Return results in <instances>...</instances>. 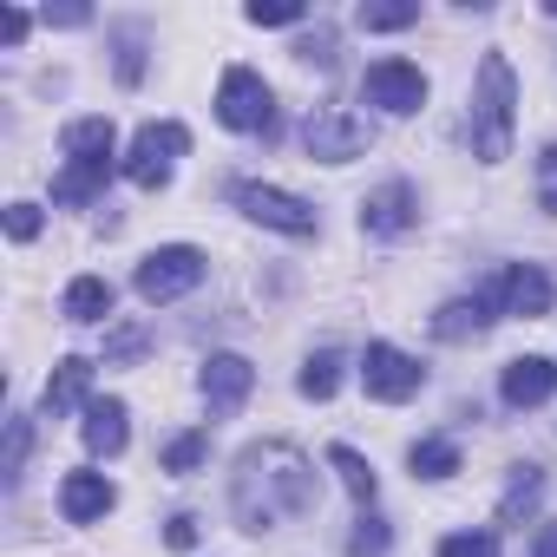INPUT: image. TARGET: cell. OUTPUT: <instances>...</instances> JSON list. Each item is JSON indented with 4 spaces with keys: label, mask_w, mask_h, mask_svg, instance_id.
I'll list each match as a JSON object with an SVG mask.
<instances>
[{
    "label": "cell",
    "mask_w": 557,
    "mask_h": 557,
    "mask_svg": "<svg viewBox=\"0 0 557 557\" xmlns=\"http://www.w3.org/2000/svg\"><path fill=\"white\" fill-rule=\"evenodd\" d=\"M315 498H322V472H315V459L302 446H289V440L243 446L236 479H230V505H236L243 531H269V524L309 518Z\"/></svg>",
    "instance_id": "cell-1"
},
{
    "label": "cell",
    "mask_w": 557,
    "mask_h": 557,
    "mask_svg": "<svg viewBox=\"0 0 557 557\" xmlns=\"http://www.w3.org/2000/svg\"><path fill=\"white\" fill-rule=\"evenodd\" d=\"M27 27H34V21H27L21 8H8V14H0V40H8V47H21V40H27Z\"/></svg>",
    "instance_id": "cell-36"
},
{
    "label": "cell",
    "mask_w": 557,
    "mask_h": 557,
    "mask_svg": "<svg viewBox=\"0 0 557 557\" xmlns=\"http://www.w3.org/2000/svg\"><path fill=\"white\" fill-rule=\"evenodd\" d=\"M440 557H498V537L492 531H453V537H440Z\"/></svg>",
    "instance_id": "cell-30"
},
{
    "label": "cell",
    "mask_w": 557,
    "mask_h": 557,
    "mask_svg": "<svg viewBox=\"0 0 557 557\" xmlns=\"http://www.w3.org/2000/svg\"><path fill=\"white\" fill-rule=\"evenodd\" d=\"M47 21H53V27H86L92 14H86V8H47Z\"/></svg>",
    "instance_id": "cell-38"
},
{
    "label": "cell",
    "mask_w": 557,
    "mask_h": 557,
    "mask_svg": "<svg viewBox=\"0 0 557 557\" xmlns=\"http://www.w3.org/2000/svg\"><path fill=\"white\" fill-rule=\"evenodd\" d=\"M203 459H210V433H203V426H190V433L164 440V472H197Z\"/></svg>",
    "instance_id": "cell-26"
},
{
    "label": "cell",
    "mask_w": 557,
    "mask_h": 557,
    "mask_svg": "<svg viewBox=\"0 0 557 557\" xmlns=\"http://www.w3.org/2000/svg\"><path fill=\"white\" fill-rule=\"evenodd\" d=\"M296 387H302V400H335V387H342V355H335V348L309 355L302 374H296Z\"/></svg>",
    "instance_id": "cell-21"
},
{
    "label": "cell",
    "mask_w": 557,
    "mask_h": 557,
    "mask_svg": "<svg viewBox=\"0 0 557 557\" xmlns=\"http://www.w3.org/2000/svg\"><path fill=\"white\" fill-rule=\"evenodd\" d=\"M190 151V132L177 125V119H164V125H145L138 138H132V151L119 158V171L138 184V190H164L171 184V158H184Z\"/></svg>",
    "instance_id": "cell-3"
},
{
    "label": "cell",
    "mask_w": 557,
    "mask_h": 557,
    "mask_svg": "<svg viewBox=\"0 0 557 557\" xmlns=\"http://www.w3.org/2000/svg\"><path fill=\"white\" fill-rule=\"evenodd\" d=\"M537 498H544V472H537V466H518L511 492L498 498V518H505V524H518V518H524V511H531Z\"/></svg>",
    "instance_id": "cell-24"
},
{
    "label": "cell",
    "mask_w": 557,
    "mask_h": 557,
    "mask_svg": "<svg viewBox=\"0 0 557 557\" xmlns=\"http://www.w3.org/2000/svg\"><path fill=\"white\" fill-rule=\"evenodd\" d=\"M8 236L14 243H34L40 236V203H8Z\"/></svg>",
    "instance_id": "cell-33"
},
{
    "label": "cell",
    "mask_w": 557,
    "mask_h": 557,
    "mask_svg": "<svg viewBox=\"0 0 557 557\" xmlns=\"http://www.w3.org/2000/svg\"><path fill=\"white\" fill-rule=\"evenodd\" d=\"M216 119H223L230 132H275V99H269L262 73L230 66V73L216 79Z\"/></svg>",
    "instance_id": "cell-5"
},
{
    "label": "cell",
    "mask_w": 557,
    "mask_h": 557,
    "mask_svg": "<svg viewBox=\"0 0 557 557\" xmlns=\"http://www.w3.org/2000/svg\"><path fill=\"white\" fill-rule=\"evenodd\" d=\"M230 197H236V203H243V216H256L262 230H283V236H315V203H302V197H289V190H275V184L243 177V184H230Z\"/></svg>",
    "instance_id": "cell-6"
},
{
    "label": "cell",
    "mask_w": 557,
    "mask_h": 557,
    "mask_svg": "<svg viewBox=\"0 0 557 557\" xmlns=\"http://www.w3.org/2000/svg\"><path fill=\"white\" fill-rule=\"evenodd\" d=\"M361 381H368V394L374 400H413L420 394V381H426V368L413 361V355H400L394 342H368V355H361Z\"/></svg>",
    "instance_id": "cell-9"
},
{
    "label": "cell",
    "mask_w": 557,
    "mask_h": 557,
    "mask_svg": "<svg viewBox=\"0 0 557 557\" xmlns=\"http://www.w3.org/2000/svg\"><path fill=\"white\" fill-rule=\"evenodd\" d=\"M60 315L79 322V329H86V322H106V315H112V283H106V275H73Z\"/></svg>",
    "instance_id": "cell-19"
},
{
    "label": "cell",
    "mask_w": 557,
    "mask_h": 557,
    "mask_svg": "<svg viewBox=\"0 0 557 557\" xmlns=\"http://www.w3.org/2000/svg\"><path fill=\"white\" fill-rule=\"evenodd\" d=\"M531 557H557V524H544V531H537V544H531Z\"/></svg>",
    "instance_id": "cell-39"
},
{
    "label": "cell",
    "mask_w": 557,
    "mask_h": 557,
    "mask_svg": "<svg viewBox=\"0 0 557 557\" xmlns=\"http://www.w3.org/2000/svg\"><path fill=\"white\" fill-rule=\"evenodd\" d=\"M492 315H498V275H492L479 296L446 302V309L433 315V335H440V342H472V335H485V329H492Z\"/></svg>",
    "instance_id": "cell-13"
},
{
    "label": "cell",
    "mask_w": 557,
    "mask_h": 557,
    "mask_svg": "<svg viewBox=\"0 0 557 557\" xmlns=\"http://www.w3.org/2000/svg\"><path fill=\"white\" fill-rule=\"evenodd\" d=\"M329 466H335V479L361 498V505H374V492H381V479H374V466L355 453V446H329Z\"/></svg>",
    "instance_id": "cell-22"
},
{
    "label": "cell",
    "mask_w": 557,
    "mask_h": 557,
    "mask_svg": "<svg viewBox=\"0 0 557 557\" xmlns=\"http://www.w3.org/2000/svg\"><path fill=\"white\" fill-rule=\"evenodd\" d=\"M296 53H302V60H322V66H329V60H335V40H329V34H309V40H302Z\"/></svg>",
    "instance_id": "cell-37"
},
{
    "label": "cell",
    "mask_w": 557,
    "mask_h": 557,
    "mask_svg": "<svg viewBox=\"0 0 557 557\" xmlns=\"http://www.w3.org/2000/svg\"><path fill=\"white\" fill-rule=\"evenodd\" d=\"M413 216H420V197H413V184H400V177L361 197V230H368V236H400V230H413Z\"/></svg>",
    "instance_id": "cell-12"
},
{
    "label": "cell",
    "mask_w": 557,
    "mask_h": 557,
    "mask_svg": "<svg viewBox=\"0 0 557 557\" xmlns=\"http://www.w3.org/2000/svg\"><path fill=\"white\" fill-rule=\"evenodd\" d=\"M132 413H125V400H86V420H79V440H86V453L92 459H119L125 453V440H132V426H125Z\"/></svg>",
    "instance_id": "cell-15"
},
{
    "label": "cell",
    "mask_w": 557,
    "mask_h": 557,
    "mask_svg": "<svg viewBox=\"0 0 557 557\" xmlns=\"http://www.w3.org/2000/svg\"><path fill=\"white\" fill-rule=\"evenodd\" d=\"M86 387H92V361H86V355H66V361L47 374V394H40V407L60 420V413H73V407L86 400Z\"/></svg>",
    "instance_id": "cell-18"
},
{
    "label": "cell",
    "mask_w": 557,
    "mask_h": 557,
    "mask_svg": "<svg viewBox=\"0 0 557 557\" xmlns=\"http://www.w3.org/2000/svg\"><path fill=\"white\" fill-rule=\"evenodd\" d=\"M550 302H557V289H550V275H544L537 262H511V269L498 275V309H505V315L537 322V315H550Z\"/></svg>",
    "instance_id": "cell-11"
},
{
    "label": "cell",
    "mask_w": 557,
    "mask_h": 557,
    "mask_svg": "<svg viewBox=\"0 0 557 557\" xmlns=\"http://www.w3.org/2000/svg\"><path fill=\"white\" fill-rule=\"evenodd\" d=\"M407 466H413L420 479H453V472H459V446H453V440H440V433H433V440H413Z\"/></svg>",
    "instance_id": "cell-23"
},
{
    "label": "cell",
    "mask_w": 557,
    "mask_h": 557,
    "mask_svg": "<svg viewBox=\"0 0 557 557\" xmlns=\"http://www.w3.org/2000/svg\"><path fill=\"white\" fill-rule=\"evenodd\" d=\"M112 505H119V492H112L106 472H66V479H60V511H66V524H92V518H106Z\"/></svg>",
    "instance_id": "cell-16"
},
{
    "label": "cell",
    "mask_w": 557,
    "mask_h": 557,
    "mask_svg": "<svg viewBox=\"0 0 557 557\" xmlns=\"http://www.w3.org/2000/svg\"><path fill=\"white\" fill-rule=\"evenodd\" d=\"M145 342H151V335H145L138 322H125V329H112V335H106V361H138V355H145Z\"/></svg>",
    "instance_id": "cell-31"
},
{
    "label": "cell",
    "mask_w": 557,
    "mask_h": 557,
    "mask_svg": "<svg viewBox=\"0 0 557 557\" xmlns=\"http://www.w3.org/2000/svg\"><path fill=\"white\" fill-rule=\"evenodd\" d=\"M394 544V531H387V518H374V511H361L355 518V537H348V557H381Z\"/></svg>",
    "instance_id": "cell-28"
},
{
    "label": "cell",
    "mask_w": 557,
    "mask_h": 557,
    "mask_svg": "<svg viewBox=\"0 0 557 557\" xmlns=\"http://www.w3.org/2000/svg\"><path fill=\"white\" fill-rule=\"evenodd\" d=\"M197 387H203L210 413H216V420H230V413L249 400V387H256V368H249L243 355H210V361H203V374H197Z\"/></svg>",
    "instance_id": "cell-10"
},
{
    "label": "cell",
    "mask_w": 557,
    "mask_h": 557,
    "mask_svg": "<svg viewBox=\"0 0 557 557\" xmlns=\"http://www.w3.org/2000/svg\"><path fill=\"white\" fill-rule=\"evenodd\" d=\"M60 145H66L73 164H112L119 132H112V119H73V125L60 132Z\"/></svg>",
    "instance_id": "cell-17"
},
{
    "label": "cell",
    "mask_w": 557,
    "mask_h": 557,
    "mask_svg": "<svg viewBox=\"0 0 557 557\" xmlns=\"http://www.w3.org/2000/svg\"><path fill=\"white\" fill-rule=\"evenodd\" d=\"M537 210H550V216H557V145H544V151H537Z\"/></svg>",
    "instance_id": "cell-32"
},
{
    "label": "cell",
    "mask_w": 557,
    "mask_h": 557,
    "mask_svg": "<svg viewBox=\"0 0 557 557\" xmlns=\"http://www.w3.org/2000/svg\"><path fill=\"white\" fill-rule=\"evenodd\" d=\"M164 544H171V550H190V544H197V518H190V511H177V518L164 524Z\"/></svg>",
    "instance_id": "cell-34"
},
{
    "label": "cell",
    "mask_w": 557,
    "mask_h": 557,
    "mask_svg": "<svg viewBox=\"0 0 557 557\" xmlns=\"http://www.w3.org/2000/svg\"><path fill=\"white\" fill-rule=\"evenodd\" d=\"M27 453H34V420H27V413H14V420H8V485L21 479Z\"/></svg>",
    "instance_id": "cell-29"
},
{
    "label": "cell",
    "mask_w": 557,
    "mask_h": 557,
    "mask_svg": "<svg viewBox=\"0 0 557 557\" xmlns=\"http://www.w3.org/2000/svg\"><path fill=\"white\" fill-rule=\"evenodd\" d=\"M249 27H302L309 21V8H302V0H249Z\"/></svg>",
    "instance_id": "cell-27"
},
{
    "label": "cell",
    "mask_w": 557,
    "mask_h": 557,
    "mask_svg": "<svg viewBox=\"0 0 557 557\" xmlns=\"http://www.w3.org/2000/svg\"><path fill=\"white\" fill-rule=\"evenodd\" d=\"M106 177H112V164H66L53 177V203H92L106 190Z\"/></svg>",
    "instance_id": "cell-20"
},
{
    "label": "cell",
    "mask_w": 557,
    "mask_h": 557,
    "mask_svg": "<svg viewBox=\"0 0 557 557\" xmlns=\"http://www.w3.org/2000/svg\"><path fill=\"white\" fill-rule=\"evenodd\" d=\"M197 283H203V249H190V243H164L138 262V296L145 302H177Z\"/></svg>",
    "instance_id": "cell-4"
},
{
    "label": "cell",
    "mask_w": 557,
    "mask_h": 557,
    "mask_svg": "<svg viewBox=\"0 0 557 557\" xmlns=\"http://www.w3.org/2000/svg\"><path fill=\"white\" fill-rule=\"evenodd\" d=\"M550 387H557V368L544 361V355H518V361H505V381H498V394H505V407H544L550 400Z\"/></svg>",
    "instance_id": "cell-14"
},
{
    "label": "cell",
    "mask_w": 557,
    "mask_h": 557,
    "mask_svg": "<svg viewBox=\"0 0 557 557\" xmlns=\"http://www.w3.org/2000/svg\"><path fill=\"white\" fill-rule=\"evenodd\" d=\"M119 79H125V86H138V79H145V53H138V40H125V47H119Z\"/></svg>",
    "instance_id": "cell-35"
},
{
    "label": "cell",
    "mask_w": 557,
    "mask_h": 557,
    "mask_svg": "<svg viewBox=\"0 0 557 557\" xmlns=\"http://www.w3.org/2000/svg\"><path fill=\"white\" fill-rule=\"evenodd\" d=\"M413 21H420L413 0H368V8H361V27H368V34H400V27H413Z\"/></svg>",
    "instance_id": "cell-25"
},
{
    "label": "cell",
    "mask_w": 557,
    "mask_h": 557,
    "mask_svg": "<svg viewBox=\"0 0 557 557\" xmlns=\"http://www.w3.org/2000/svg\"><path fill=\"white\" fill-rule=\"evenodd\" d=\"M361 92H368V106H381V112L407 119V112H420V106H426V73H420L413 60H374V66H368V79H361Z\"/></svg>",
    "instance_id": "cell-7"
},
{
    "label": "cell",
    "mask_w": 557,
    "mask_h": 557,
    "mask_svg": "<svg viewBox=\"0 0 557 557\" xmlns=\"http://www.w3.org/2000/svg\"><path fill=\"white\" fill-rule=\"evenodd\" d=\"M511 119H518V79L505 53L479 60V86H472V158L498 164L511 158Z\"/></svg>",
    "instance_id": "cell-2"
},
{
    "label": "cell",
    "mask_w": 557,
    "mask_h": 557,
    "mask_svg": "<svg viewBox=\"0 0 557 557\" xmlns=\"http://www.w3.org/2000/svg\"><path fill=\"white\" fill-rule=\"evenodd\" d=\"M302 145H309V158H322V164H348V158L368 151V125L348 119L342 106H315L309 125H302Z\"/></svg>",
    "instance_id": "cell-8"
}]
</instances>
